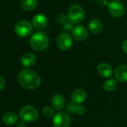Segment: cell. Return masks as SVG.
I'll return each instance as SVG.
<instances>
[{
	"label": "cell",
	"mask_w": 127,
	"mask_h": 127,
	"mask_svg": "<svg viewBox=\"0 0 127 127\" xmlns=\"http://www.w3.org/2000/svg\"><path fill=\"white\" fill-rule=\"evenodd\" d=\"M67 19H68V16H67L64 13H61V14L58 15V16L56 18L57 22L58 23H60V24H64V23H66L67 21Z\"/></svg>",
	"instance_id": "cell-21"
},
{
	"label": "cell",
	"mask_w": 127,
	"mask_h": 127,
	"mask_svg": "<svg viewBox=\"0 0 127 127\" xmlns=\"http://www.w3.org/2000/svg\"><path fill=\"white\" fill-rule=\"evenodd\" d=\"M71 119L70 116L63 112L56 113L52 119L53 127H69L70 125Z\"/></svg>",
	"instance_id": "cell-7"
},
{
	"label": "cell",
	"mask_w": 127,
	"mask_h": 127,
	"mask_svg": "<svg viewBox=\"0 0 127 127\" xmlns=\"http://www.w3.org/2000/svg\"><path fill=\"white\" fill-rule=\"evenodd\" d=\"M19 118L28 123L34 122L38 117L37 111L35 108L31 106H25L19 112Z\"/></svg>",
	"instance_id": "cell-4"
},
{
	"label": "cell",
	"mask_w": 127,
	"mask_h": 127,
	"mask_svg": "<svg viewBox=\"0 0 127 127\" xmlns=\"http://www.w3.org/2000/svg\"><path fill=\"white\" fill-rule=\"evenodd\" d=\"M97 71H98V74L104 78H109L113 74L112 67L109 64L106 63H100L98 65Z\"/></svg>",
	"instance_id": "cell-12"
},
{
	"label": "cell",
	"mask_w": 127,
	"mask_h": 127,
	"mask_svg": "<svg viewBox=\"0 0 127 127\" xmlns=\"http://www.w3.org/2000/svg\"><path fill=\"white\" fill-rule=\"evenodd\" d=\"M37 4V0H21L20 7L25 11H31L35 9Z\"/></svg>",
	"instance_id": "cell-18"
},
{
	"label": "cell",
	"mask_w": 127,
	"mask_h": 127,
	"mask_svg": "<svg viewBox=\"0 0 127 127\" xmlns=\"http://www.w3.org/2000/svg\"><path fill=\"white\" fill-rule=\"evenodd\" d=\"M108 10L112 16L115 18H121L125 13V7L119 0H112L108 4Z\"/></svg>",
	"instance_id": "cell-6"
},
{
	"label": "cell",
	"mask_w": 127,
	"mask_h": 127,
	"mask_svg": "<svg viewBox=\"0 0 127 127\" xmlns=\"http://www.w3.org/2000/svg\"><path fill=\"white\" fill-rule=\"evenodd\" d=\"M115 75L118 81L127 82V65H119L115 71Z\"/></svg>",
	"instance_id": "cell-16"
},
{
	"label": "cell",
	"mask_w": 127,
	"mask_h": 127,
	"mask_svg": "<svg viewBox=\"0 0 127 127\" xmlns=\"http://www.w3.org/2000/svg\"><path fill=\"white\" fill-rule=\"evenodd\" d=\"M86 112V108L82 105H77L76 107V113L80 115H84Z\"/></svg>",
	"instance_id": "cell-22"
},
{
	"label": "cell",
	"mask_w": 127,
	"mask_h": 127,
	"mask_svg": "<svg viewBox=\"0 0 127 127\" xmlns=\"http://www.w3.org/2000/svg\"><path fill=\"white\" fill-rule=\"evenodd\" d=\"M71 22H66L64 24H63V28L64 30L66 31H69L72 29V25H71Z\"/></svg>",
	"instance_id": "cell-24"
},
{
	"label": "cell",
	"mask_w": 127,
	"mask_h": 127,
	"mask_svg": "<svg viewBox=\"0 0 127 127\" xmlns=\"http://www.w3.org/2000/svg\"><path fill=\"white\" fill-rule=\"evenodd\" d=\"M88 28L92 33H99L103 31V23L99 19H94L89 22Z\"/></svg>",
	"instance_id": "cell-15"
},
{
	"label": "cell",
	"mask_w": 127,
	"mask_h": 127,
	"mask_svg": "<svg viewBox=\"0 0 127 127\" xmlns=\"http://www.w3.org/2000/svg\"><path fill=\"white\" fill-rule=\"evenodd\" d=\"M31 47L37 51L46 50L49 45V37L47 34L42 31H37L33 33L29 40Z\"/></svg>",
	"instance_id": "cell-2"
},
{
	"label": "cell",
	"mask_w": 127,
	"mask_h": 127,
	"mask_svg": "<svg viewBox=\"0 0 127 127\" xmlns=\"http://www.w3.org/2000/svg\"><path fill=\"white\" fill-rule=\"evenodd\" d=\"M4 85H5L4 80V78L0 75V91L3 89V88L4 87Z\"/></svg>",
	"instance_id": "cell-25"
},
{
	"label": "cell",
	"mask_w": 127,
	"mask_h": 127,
	"mask_svg": "<svg viewBox=\"0 0 127 127\" xmlns=\"http://www.w3.org/2000/svg\"><path fill=\"white\" fill-rule=\"evenodd\" d=\"M43 115L47 118H53L54 117V110L53 108H50L49 106L44 107L43 109Z\"/></svg>",
	"instance_id": "cell-20"
},
{
	"label": "cell",
	"mask_w": 127,
	"mask_h": 127,
	"mask_svg": "<svg viewBox=\"0 0 127 127\" xmlns=\"http://www.w3.org/2000/svg\"><path fill=\"white\" fill-rule=\"evenodd\" d=\"M19 85L25 89H34L40 85V77L33 70L24 68L18 74Z\"/></svg>",
	"instance_id": "cell-1"
},
{
	"label": "cell",
	"mask_w": 127,
	"mask_h": 127,
	"mask_svg": "<svg viewBox=\"0 0 127 127\" xmlns=\"http://www.w3.org/2000/svg\"><path fill=\"white\" fill-rule=\"evenodd\" d=\"M67 16L70 22H71L72 24H79L84 20L85 12L81 5L78 4H74L70 7Z\"/></svg>",
	"instance_id": "cell-3"
},
{
	"label": "cell",
	"mask_w": 127,
	"mask_h": 127,
	"mask_svg": "<svg viewBox=\"0 0 127 127\" xmlns=\"http://www.w3.org/2000/svg\"><path fill=\"white\" fill-rule=\"evenodd\" d=\"M86 92L85 90L82 89H79L75 90L71 96V100L73 104L80 105L86 100Z\"/></svg>",
	"instance_id": "cell-11"
},
{
	"label": "cell",
	"mask_w": 127,
	"mask_h": 127,
	"mask_svg": "<svg viewBox=\"0 0 127 127\" xmlns=\"http://www.w3.org/2000/svg\"><path fill=\"white\" fill-rule=\"evenodd\" d=\"M65 104V100L63 95L60 94L55 95L51 100V105L55 110H60L64 108Z\"/></svg>",
	"instance_id": "cell-14"
},
{
	"label": "cell",
	"mask_w": 127,
	"mask_h": 127,
	"mask_svg": "<svg viewBox=\"0 0 127 127\" xmlns=\"http://www.w3.org/2000/svg\"><path fill=\"white\" fill-rule=\"evenodd\" d=\"M48 23V19L46 16L42 13H39L35 15L32 18V25L37 29H43L44 28Z\"/></svg>",
	"instance_id": "cell-10"
},
{
	"label": "cell",
	"mask_w": 127,
	"mask_h": 127,
	"mask_svg": "<svg viewBox=\"0 0 127 127\" xmlns=\"http://www.w3.org/2000/svg\"><path fill=\"white\" fill-rule=\"evenodd\" d=\"M118 81L115 79H109L105 81L103 84V87L106 91L107 92H113L118 87Z\"/></svg>",
	"instance_id": "cell-19"
},
{
	"label": "cell",
	"mask_w": 127,
	"mask_h": 127,
	"mask_svg": "<svg viewBox=\"0 0 127 127\" xmlns=\"http://www.w3.org/2000/svg\"><path fill=\"white\" fill-rule=\"evenodd\" d=\"M32 31H33L32 25L28 21H25V20L18 22L14 27V31L16 34L22 38H25L29 36L31 34Z\"/></svg>",
	"instance_id": "cell-5"
},
{
	"label": "cell",
	"mask_w": 127,
	"mask_h": 127,
	"mask_svg": "<svg viewBox=\"0 0 127 127\" xmlns=\"http://www.w3.org/2000/svg\"><path fill=\"white\" fill-rule=\"evenodd\" d=\"M37 60V57L34 54L28 52L25 53L21 58V63L24 67H31L33 66Z\"/></svg>",
	"instance_id": "cell-13"
},
{
	"label": "cell",
	"mask_w": 127,
	"mask_h": 127,
	"mask_svg": "<svg viewBox=\"0 0 127 127\" xmlns=\"http://www.w3.org/2000/svg\"><path fill=\"white\" fill-rule=\"evenodd\" d=\"M57 45L61 50L67 51L70 49L73 45L72 36L66 32L60 33L57 37Z\"/></svg>",
	"instance_id": "cell-8"
},
{
	"label": "cell",
	"mask_w": 127,
	"mask_h": 127,
	"mask_svg": "<svg viewBox=\"0 0 127 127\" xmlns=\"http://www.w3.org/2000/svg\"><path fill=\"white\" fill-rule=\"evenodd\" d=\"M25 122L23 121H21L16 124V127H25Z\"/></svg>",
	"instance_id": "cell-27"
},
{
	"label": "cell",
	"mask_w": 127,
	"mask_h": 127,
	"mask_svg": "<svg viewBox=\"0 0 127 127\" xmlns=\"http://www.w3.org/2000/svg\"><path fill=\"white\" fill-rule=\"evenodd\" d=\"M2 121L4 124L11 126L16 124L18 121V117L16 113L13 112H7L2 115Z\"/></svg>",
	"instance_id": "cell-17"
},
{
	"label": "cell",
	"mask_w": 127,
	"mask_h": 127,
	"mask_svg": "<svg viewBox=\"0 0 127 127\" xmlns=\"http://www.w3.org/2000/svg\"><path fill=\"white\" fill-rule=\"evenodd\" d=\"M122 48H123V51H124L126 54H127V39H126V40L123 42Z\"/></svg>",
	"instance_id": "cell-26"
},
{
	"label": "cell",
	"mask_w": 127,
	"mask_h": 127,
	"mask_svg": "<svg viewBox=\"0 0 127 127\" xmlns=\"http://www.w3.org/2000/svg\"><path fill=\"white\" fill-rule=\"evenodd\" d=\"M71 33L73 36L78 41H84L88 36V30L82 25H76L72 28Z\"/></svg>",
	"instance_id": "cell-9"
},
{
	"label": "cell",
	"mask_w": 127,
	"mask_h": 127,
	"mask_svg": "<svg viewBox=\"0 0 127 127\" xmlns=\"http://www.w3.org/2000/svg\"><path fill=\"white\" fill-rule=\"evenodd\" d=\"M96 3L100 7H105V6L108 5L109 1H108V0H96Z\"/></svg>",
	"instance_id": "cell-23"
}]
</instances>
